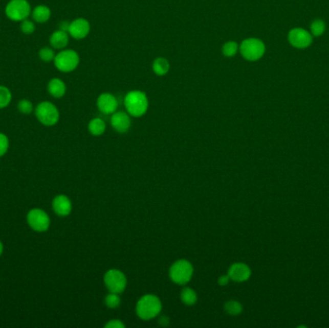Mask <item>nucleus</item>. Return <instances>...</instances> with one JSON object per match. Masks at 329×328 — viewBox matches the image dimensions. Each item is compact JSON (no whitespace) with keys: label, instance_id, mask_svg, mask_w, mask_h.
I'll return each mask as SVG.
<instances>
[{"label":"nucleus","instance_id":"nucleus-1","mask_svg":"<svg viewBox=\"0 0 329 328\" xmlns=\"http://www.w3.org/2000/svg\"><path fill=\"white\" fill-rule=\"evenodd\" d=\"M124 106L129 115L142 116L148 109V99L144 91L131 90L124 99Z\"/></svg>","mask_w":329,"mask_h":328},{"label":"nucleus","instance_id":"nucleus-2","mask_svg":"<svg viewBox=\"0 0 329 328\" xmlns=\"http://www.w3.org/2000/svg\"><path fill=\"white\" fill-rule=\"evenodd\" d=\"M162 310L160 299L154 295H145L140 298L136 306L137 315L142 320H151Z\"/></svg>","mask_w":329,"mask_h":328},{"label":"nucleus","instance_id":"nucleus-3","mask_svg":"<svg viewBox=\"0 0 329 328\" xmlns=\"http://www.w3.org/2000/svg\"><path fill=\"white\" fill-rule=\"evenodd\" d=\"M4 12L10 20L21 22L31 17L32 7L28 0H10L5 6Z\"/></svg>","mask_w":329,"mask_h":328},{"label":"nucleus","instance_id":"nucleus-4","mask_svg":"<svg viewBox=\"0 0 329 328\" xmlns=\"http://www.w3.org/2000/svg\"><path fill=\"white\" fill-rule=\"evenodd\" d=\"M80 59L76 51L73 50H62L58 52L53 61L54 66L61 73L69 74L75 71L79 65Z\"/></svg>","mask_w":329,"mask_h":328},{"label":"nucleus","instance_id":"nucleus-5","mask_svg":"<svg viewBox=\"0 0 329 328\" xmlns=\"http://www.w3.org/2000/svg\"><path fill=\"white\" fill-rule=\"evenodd\" d=\"M37 120L45 126L55 125L60 119L59 110L50 101H41L34 110Z\"/></svg>","mask_w":329,"mask_h":328},{"label":"nucleus","instance_id":"nucleus-6","mask_svg":"<svg viewBox=\"0 0 329 328\" xmlns=\"http://www.w3.org/2000/svg\"><path fill=\"white\" fill-rule=\"evenodd\" d=\"M266 46L264 42L255 38H249L243 42L240 45V52L242 56L246 60L254 62L263 57L265 54Z\"/></svg>","mask_w":329,"mask_h":328},{"label":"nucleus","instance_id":"nucleus-7","mask_svg":"<svg viewBox=\"0 0 329 328\" xmlns=\"http://www.w3.org/2000/svg\"><path fill=\"white\" fill-rule=\"evenodd\" d=\"M193 265L187 260H178L169 269V277L178 285L188 283L193 276Z\"/></svg>","mask_w":329,"mask_h":328},{"label":"nucleus","instance_id":"nucleus-8","mask_svg":"<svg viewBox=\"0 0 329 328\" xmlns=\"http://www.w3.org/2000/svg\"><path fill=\"white\" fill-rule=\"evenodd\" d=\"M26 220L30 228L37 232H45L50 226V218L49 215L39 208H34L30 210L27 214Z\"/></svg>","mask_w":329,"mask_h":328},{"label":"nucleus","instance_id":"nucleus-9","mask_svg":"<svg viewBox=\"0 0 329 328\" xmlns=\"http://www.w3.org/2000/svg\"><path fill=\"white\" fill-rule=\"evenodd\" d=\"M105 285L110 293L121 294L122 293L127 284V280L125 275L119 270H110L105 273Z\"/></svg>","mask_w":329,"mask_h":328},{"label":"nucleus","instance_id":"nucleus-10","mask_svg":"<svg viewBox=\"0 0 329 328\" xmlns=\"http://www.w3.org/2000/svg\"><path fill=\"white\" fill-rule=\"evenodd\" d=\"M290 43L296 49H307L313 41L312 35L302 28H294L288 35Z\"/></svg>","mask_w":329,"mask_h":328},{"label":"nucleus","instance_id":"nucleus-11","mask_svg":"<svg viewBox=\"0 0 329 328\" xmlns=\"http://www.w3.org/2000/svg\"><path fill=\"white\" fill-rule=\"evenodd\" d=\"M90 30H91V25L88 20L79 17L74 19L70 24L68 33L75 40H82L88 36Z\"/></svg>","mask_w":329,"mask_h":328},{"label":"nucleus","instance_id":"nucleus-12","mask_svg":"<svg viewBox=\"0 0 329 328\" xmlns=\"http://www.w3.org/2000/svg\"><path fill=\"white\" fill-rule=\"evenodd\" d=\"M97 107L101 113L105 115H111L118 109V100L111 93L105 92L100 95L97 99Z\"/></svg>","mask_w":329,"mask_h":328},{"label":"nucleus","instance_id":"nucleus-13","mask_svg":"<svg viewBox=\"0 0 329 328\" xmlns=\"http://www.w3.org/2000/svg\"><path fill=\"white\" fill-rule=\"evenodd\" d=\"M228 275L236 282H244L250 277L251 270L247 264L235 263L229 268Z\"/></svg>","mask_w":329,"mask_h":328},{"label":"nucleus","instance_id":"nucleus-14","mask_svg":"<svg viewBox=\"0 0 329 328\" xmlns=\"http://www.w3.org/2000/svg\"><path fill=\"white\" fill-rule=\"evenodd\" d=\"M52 208L58 216L67 217L72 212L73 204H72L71 199L67 196L59 195V196L54 197V199L52 201Z\"/></svg>","mask_w":329,"mask_h":328},{"label":"nucleus","instance_id":"nucleus-15","mask_svg":"<svg viewBox=\"0 0 329 328\" xmlns=\"http://www.w3.org/2000/svg\"><path fill=\"white\" fill-rule=\"evenodd\" d=\"M111 124L116 131L125 133L130 128L131 120L128 114L124 112H115L111 118Z\"/></svg>","mask_w":329,"mask_h":328},{"label":"nucleus","instance_id":"nucleus-16","mask_svg":"<svg viewBox=\"0 0 329 328\" xmlns=\"http://www.w3.org/2000/svg\"><path fill=\"white\" fill-rule=\"evenodd\" d=\"M69 41H70L69 33L60 29L54 31L49 37V44L54 50H64L68 46Z\"/></svg>","mask_w":329,"mask_h":328},{"label":"nucleus","instance_id":"nucleus-17","mask_svg":"<svg viewBox=\"0 0 329 328\" xmlns=\"http://www.w3.org/2000/svg\"><path fill=\"white\" fill-rule=\"evenodd\" d=\"M48 91L52 98L61 99L67 92V86L60 78H51L48 83Z\"/></svg>","mask_w":329,"mask_h":328},{"label":"nucleus","instance_id":"nucleus-18","mask_svg":"<svg viewBox=\"0 0 329 328\" xmlns=\"http://www.w3.org/2000/svg\"><path fill=\"white\" fill-rule=\"evenodd\" d=\"M31 17L36 24H40V25L46 24L51 17V10L49 6L40 4L32 9Z\"/></svg>","mask_w":329,"mask_h":328},{"label":"nucleus","instance_id":"nucleus-19","mask_svg":"<svg viewBox=\"0 0 329 328\" xmlns=\"http://www.w3.org/2000/svg\"><path fill=\"white\" fill-rule=\"evenodd\" d=\"M152 68L154 74H157L159 76H163V75L169 73V61L167 59H165V58H157L153 62Z\"/></svg>","mask_w":329,"mask_h":328},{"label":"nucleus","instance_id":"nucleus-20","mask_svg":"<svg viewBox=\"0 0 329 328\" xmlns=\"http://www.w3.org/2000/svg\"><path fill=\"white\" fill-rule=\"evenodd\" d=\"M105 129H106V124L99 118L93 119L89 123V131L94 136L102 135L105 132Z\"/></svg>","mask_w":329,"mask_h":328},{"label":"nucleus","instance_id":"nucleus-21","mask_svg":"<svg viewBox=\"0 0 329 328\" xmlns=\"http://www.w3.org/2000/svg\"><path fill=\"white\" fill-rule=\"evenodd\" d=\"M180 297H181L182 302L188 306H192L198 300L196 293L191 288H184L181 292Z\"/></svg>","mask_w":329,"mask_h":328},{"label":"nucleus","instance_id":"nucleus-22","mask_svg":"<svg viewBox=\"0 0 329 328\" xmlns=\"http://www.w3.org/2000/svg\"><path fill=\"white\" fill-rule=\"evenodd\" d=\"M13 95L8 87L0 85V109H4L12 102Z\"/></svg>","mask_w":329,"mask_h":328},{"label":"nucleus","instance_id":"nucleus-23","mask_svg":"<svg viewBox=\"0 0 329 328\" xmlns=\"http://www.w3.org/2000/svg\"><path fill=\"white\" fill-rule=\"evenodd\" d=\"M54 50H55L52 49L51 46H43V48H41L39 50V54H38L40 61H42L45 63L53 62L54 59H55V56H56V53H55Z\"/></svg>","mask_w":329,"mask_h":328},{"label":"nucleus","instance_id":"nucleus-24","mask_svg":"<svg viewBox=\"0 0 329 328\" xmlns=\"http://www.w3.org/2000/svg\"><path fill=\"white\" fill-rule=\"evenodd\" d=\"M225 310L231 316H238L243 312V306L236 300H229L225 304Z\"/></svg>","mask_w":329,"mask_h":328},{"label":"nucleus","instance_id":"nucleus-25","mask_svg":"<svg viewBox=\"0 0 329 328\" xmlns=\"http://www.w3.org/2000/svg\"><path fill=\"white\" fill-rule=\"evenodd\" d=\"M17 110L20 114L23 115H30L33 111L35 110L33 103L29 100V99H20L17 102Z\"/></svg>","mask_w":329,"mask_h":328},{"label":"nucleus","instance_id":"nucleus-26","mask_svg":"<svg viewBox=\"0 0 329 328\" xmlns=\"http://www.w3.org/2000/svg\"><path fill=\"white\" fill-rule=\"evenodd\" d=\"M239 45L237 42L235 41H228L224 44L223 46V54L225 55V57H234L238 50H239Z\"/></svg>","mask_w":329,"mask_h":328},{"label":"nucleus","instance_id":"nucleus-27","mask_svg":"<svg viewBox=\"0 0 329 328\" xmlns=\"http://www.w3.org/2000/svg\"><path fill=\"white\" fill-rule=\"evenodd\" d=\"M311 33L315 37H320L325 31V24L321 19H315L310 26Z\"/></svg>","mask_w":329,"mask_h":328},{"label":"nucleus","instance_id":"nucleus-28","mask_svg":"<svg viewBox=\"0 0 329 328\" xmlns=\"http://www.w3.org/2000/svg\"><path fill=\"white\" fill-rule=\"evenodd\" d=\"M36 22L34 20H31L29 18H26L25 20H23L19 25V28L20 31L25 35H32L35 31H36Z\"/></svg>","mask_w":329,"mask_h":328},{"label":"nucleus","instance_id":"nucleus-29","mask_svg":"<svg viewBox=\"0 0 329 328\" xmlns=\"http://www.w3.org/2000/svg\"><path fill=\"white\" fill-rule=\"evenodd\" d=\"M105 304L108 308H111V309L118 308L121 304V298L119 297L118 294L110 293L105 298Z\"/></svg>","mask_w":329,"mask_h":328},{"label":"nucleus","instance_id":"nucleus-30","mask_svg":"<svg viewBox=\"0 0 329 328\" xmlns=\"http://www.w3.org/2000/svg\"><path fill=\"white\" fill-rule=\"evenodd\" d=\"M9 149V139L8 137L0 133V157L5 155L7 153Z\"/></svg>","mask_w":329,"mask_h":328},{"label":"nucleus","instance_id":"nucleus-31","mask_svg":"<svg viewBox=\"0 0 329 328\" xmlns=\"http://www.w3.org/2000/svg\"><path fill=\"white\" fill-rule=\"evenodd\" d=\"M106 328H123L124 324L121 322V320H112L108 321V323L105 325Z\"/></svg>","mask_w":329,"mask_h":328},{"label":"nucleus","instance_id":"nucleus-32","mask_svg":"<svg viewBox=\"0 0 329 328\" xmlns=\"http://www.w3.org/2000/svg\"><path fill=\"white\" fill-rule=\"evenodd\" d=\"M229 280H230V277H229V275L227 274V275H222V276L218 278V280H217V282H218V284H220L221 286H225V285H227V284L229 283Z\"/></svg>","mask_w":329,"mask_h":328},{"label":"nucleus","instance_id":"nucleus-33","mask_svg":"<svg viewBox=\"0 0 329 328\" xmlns=\"http://www.w3.org/2000/svg\"><path fill=\"white\" fill-rule=\"evenodd\" d=\"M70 24L69 21H62L59 24V29L60 30H63V31H65V32H69V28H70Z\"/></svg>","mask_w":329,"mask_h":328},{"label":"nucleus","instance_id":"nucleus-34","mask_svg":"<svg viewBox=\"0 0 329 328\" xmlns=\"http://www.w3.org/2000/svg\"><path fill=\"white\" fill-rule=\"evenodd\" d=\"M159 323L162 326H168L169 323V319L167 316H162L159 319Z\"/></svg>","mask_w":329,"mask_h":328},{"label":"nucleus","instance_id":"nucleus-35","mask_svg":"<svg viewBox=\"0 0 329 328\" xmlns=\"http://www.w3.org/2000/svg\"><path fill=\"white\" fill-rule=\"evenodd\" d=\"M2 253H3V245H2V243L0 241V256L2 255Z\"/></svg>","mask_w":329,"mask_h":328}]
</instances>
